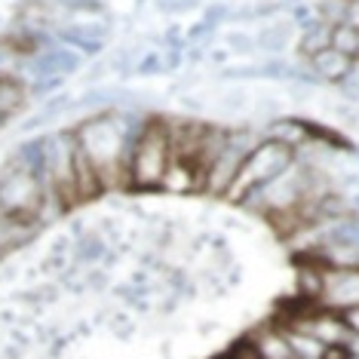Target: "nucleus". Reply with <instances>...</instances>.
<instances>
[{
	"mask_svg": "<svg viewBox=\"0 0 359 359\" xmlns=\"http://www.w3.org/2000/svg\"><path fill=\"white\" fill-rule=\"evenodd\" d=\"M144 120L123 117V114H93L74 129L77 148L93 163L95 175L104 187H126L129 184V157H133L135 138L142 133Z\"/></svg>",
	"mask_w": 359,
	"mask_h": 359,
	"instance_id": "1",
	"label": "nucleus"
},
{
	"mask_svg": "<svg viewBox=\"0 0 359 359\" xmlns=\"http://www.w3.org/2000/svg\"><path fill=\"white\" fill-rule=\"evenodd\" d=\"M169 123L166 120H144L129 157V191H154L160 187L169 166Z\"/></svg>",
	"mask_w": 359,
	"mask_h": 359,
	"instance_id": "2",
	"label": "nucleus"
},
{
	"mask_svg": "<svg viewBox=\"0 0 359 359\" xmlns=\"http://www.w3.org/2000/svg\"><path fill=\"white\" fill-rule=\"evenodd\" d=\"M292 163H295V151L292 148H285L280 142H271V138L258 142L255 148L249 151V157L243 160L240 172H236V182L231 184V191H227V200L240 206L246 197H252V194L261 191L264 184H271L276 175H283Z\"/></svg>",
	"mask_w": 359,
	"mask_h": 359,
	"instance_id": "3",
	"label": "nucleus"
},
{
	"mask_svg": "<svg viewBox=\"0 0 359 359\" xmlns=\"http://www.w3.org/2000/svg\"><path fill=\"white\" fill-rule=\"evenodd\" d=\"M46 184L28 169L10 157L4 169H0V212L22 222H40L43 224V203H46Z\"/></svg>",
	"mask_w": 359,
	"mask_h": 359,
	"instance_id": "4",
	"label": "nucleus"
},
{
	"mask_svg": "<svg viewBox=\"0 0 359 359\" xmlns=\"http://www.w3.org/2000/svg\"><path fill=\"white\" fill-rule=\"evenodd\" d=\"M261 138L252 133L249 126L243 129H227V142L224 148L218 151V157L209 163L206 169V182H203V194H212V197H227L231 184L236 182V172H240L243 160L249 157V151L255 148Z\"/></svg>",
	"mask_w": 359,
	"mask_h": 359,
	"instance_id": "5",
	"label": "nucleus"
},
{
	"mask_svg": "<svg viewBox=\"0 0 359 359\" xmlns=\"http://www.w3.org/2000/svg\"><path fill=\"white\" fill-rule=\"evenodd\" d=\"M320 304L325 310H347L359 304V267H332V271H323Z\"/></svg>",
	"mask_w": 359,
	"mask_h": 359,
	"instance_id": "6",
	"label": "nucleus"
},
{
	"mask_svg": "<svg viewBox=\"0 0 359 359\" xmlns=\"http://www.w3.org/2000/svg\"><path fill=\"white\" fill-rule=\"evenodd\" d=\"M80 68V55L68 46H46L31 59V74L34 80H50V77H65L74 74Z\"/></svg>",
	"mask_w": 359,
	"mask_h": 359,
	"instance_id": "7",
	"label": "nucleus"
},
{
	"mask_svg": "<svg viewBox=\"0 0 359 359\" xmlns=\"http://www.w3.org/2000/svg\"><path fill=\"white\" fill-rule=\"evenodd\" d=\"M40 222H22V218H13V215H4L0 212V258L13 255L19 252L22 246H28L31 240L40 233Z\"/></svg>",
	"mask_w": 359,
	"mask_h": 359,
	"instance_id": "8",
	"label": "nucleus"
},
{
	"mask_svg": "<svg viewBox=\"0 0 359 359\" xmlns=\"http://www.w3.org/2000/svg\"><path fill=\"white\" fill-rule=\"evenodd\" d=\"M267 138L285 144V148H292V151H301L310 142V126L298 117H283V120L273 117V123L267 126Z\"/></svg>",
	"mask_w": 359,
	"mask_h": 359,
	"instance_id": "9",
	"label": "nucleus"
},
{
	"mask_svg": "<svg viewBox=\"0 0 359 359\" xmlns=\"http://www.w3.org/2000/svg\"><path fill=\"white\" fill-rule=\"evenodd\" d=\"M108 255V240L102 233H80L74 249H71V271H80V267L99 264Z\"/></svg>",
	"mask_w": 359,
	"mask_h": 359,
	"instance_id": "10",
	"label": "nucleus"
},
{
	"mask_svg": "<svg viewBox=\"0 0 359 359\" xmlns=\"http://www.w3.org/2000/svg\"><path fill=\"white\" fill-rule=\"evenodd\" d=\"M350 62H353V59H347V55L334 53L332 46H329V50L316 53L313 59H310V71L316 74V80H320V83H338V80L347 74Z\"/></svg>",
	"mask_w": 359,
	"mask_h": 359,
	"instance_id": "11",
	"label": "nucleus"
},
{
	"mask_svg": "<svg viewBox=\"0 0 359 359\" xmlns=\"http://www.w3.org/2000/svg\"><path fill=\"white\" fill-rule=\"evenodd\" d=\"M25 102H28V89L22 86L15 77L0 74V126L25 108Z\"/></svg>",
	"mask_w": 359,
	"mask_h": 359,
	"instance_id": "12",
	"label": "nucleus"
},
{
	"mask_svg": "<svg viewBox=\"0 0 359 359\" xmlns=\"http://www.w3.org/2000/svg\"><path fill=\"white\" fill-rule=\"evenodd\" d=\"M292 34H295V22L292 19H280V22H271V25H264L255 34V46L264 53H276L280 55L285 46L292 43Z\"/></svg>",
	"mask_w": 359,
	"mask_h": 359,
	"instance_id": "13",
	"label": "nucleus"
},
{
	"mask_svg": "<svg viewBox=\"0 0 359 359\" xmlns=\"http://www.w3.org/2000/svg\"><path fill=\"white\" fill-rule=\"evenodd\" d=\"M252 341H255L261 359H295L292 356V347H289V338H285V329L267 325V329L252 334Z\"/></svg>",
	"mask_w": 359,
	"mask_h": 359,
	"instance_id": "14",
	"label": "nucleus"
},
{
	"mask_svg": "<svg viewBox=\"0 0 359 359\" xmlns=\"http://www.w3.org/2000/svg\"><path fill=\"white\" fill-rule=\"evenodd\" d=\"M320 246H341V249H359V218L347 215L341 222L329 224L323 231V243Z\"/></svg>",
	"mask_w": 359,
	"mask_h": 359,
	"instance_id": "15",
	"label": "nucleus"
},
{
	"mask_svg": "<svg viewBox=\"0 0 359 359\" xmlns=\"http://www.w3.org/2000/svg\"><path fill=\"white\" fill-rule=\"evenodd\" d=\"M329 40H332V25L329 22H313L310 28L301 31V40H298V55L301 59H313L316 53H323V50H329Z\"/></svg>",
	"mask_w": 359,
	"mask_h": 359,
	"instance_id": "16",
	"label": "nucleus"
},
{
	"mask_svg": "<svg viewBox=\"0 0 359 359\" xmlns=\"http://www.w3.org/2000/svg\"><path fill=\"white\" fill-rule=\"evenodd\" d=\"M55 34H59L65 43H68V50H74L77 55H99L104 50V40L83 34V31H77V28H59Z\"/></svg>",
	"mask_w": 359,
	"mask_h": 359,
	"instance_id": "17",
	"label": "nucleus"
},
{
	"mask_svg": "<svg viewBox=\"0 0 359 359\" xmlns=\"http://www.w3.org/2000/svg\"><path fill=\"white\" fill-rule=\"evenodd\" d=\"M320 292H323V271L320 267L301 264L298 267V295H304L310 301H320Z\"/></svg>",
	"mask_w": 359,
	"mask_h": 359,
	"instance_id": "18",
	"label": "nucleus"
},
{
	"mask_svg": "<svg viewBox=\"0 0 359 359\" xmlns=\"http://www.w3.org/2000/svg\"><path fill=\"white\" fill-rule=\"evenodd\" d=\"M329 46L334 53L347 55V59H356V28L344 25V22H338V25H332V40Z\"/></svg>",
	"mask_w": 359,
	"mask_h": 359,
	"instance_id": "19",
	"label": "nucleus"
},
{
	"mask_svg": "<svg viewBox=\"0 0 359 359\" xmlns=\"http://www.w3.org/2000/svg\"><path fill=\"white\" fill-rule=\"evenodd\" d=\"M292 65L283 59V55H276V59H267L258 65V77H267V80H292Z\"/></svg>",
	"mask_w": 359,
	"mask_h": 359,
	"instance_id": "20",
	"label": "nucleus"
},
{
	"mask_svg": "<svg viewBox=\"0 0 359 359\" xmlns=\"http://www.w3.org/2000/svg\"><path fill=\"white\" fill-rule=\"evenodd\" d=\"M224 46L231 53H240V55H249V53H255L258 46H255V37L246 34V31H227L224 34Z\"/></svg>",
	"mask_w": 359,
	"mask_h": 359,
	"instance_id": "21",
	"label": "nucleus"
},
{
	"mask_svg": "<svg viewBox=\"0 0 359 359\" xmlns=\"http://www.w3.org/2000/svg\"><path fill=\"white\" fill-rule=\"evenodd\" d=\"M338 86H341V93L347 95V99H359V59L350 62V68H347V74L338 80Z\"/></svg>",
	"mask_w": 359,
	"mask_h": 359,
	"instance_id": "22",
	"label": "nucleus"
},
{
	"mask_svg": "<svg viewBox=\"0 0 359 359\" xmlns=\"http://www.w3.org/2000/svg\"><path fill=\"white\" fill-rule=\"evenodd\" d=\"M227 356L231 359H261V353H258V347H255V341L252 338H240L231 350H227Z\"/></svg>",
	"mask_w": 359,
	"mask_h": 359,
	"instance_id": "23",
	"label": "nucleus"
},
{
	"mask_svg": "<svg viewBox=\"0 0 359 359\" xmlns=\"http://www.w3.org/2000/svg\"><path fill=\"white\" fill-rule=\"evenodd\" d=\"M135 74H142V77H151V74H163V55H157V53H148L142 62L135 65Z\"/></svg>",
	"mask_w": 359,
	"mask_h": 359,
	"instance_id": "24",
	"label": "nucleus"
},
{
	"mask_svg": "<svg viewBox=\"0 0 359 359\" xmlns=\"http://www.w3.org/2000/svg\"><path fill=\"white\" fill-rule=\"evenodd\" d=\"M249 104V95L243 93V89H233V93H227L224 99H218V108L222 111H243Z\"/></svg>",
	"mask_w": 359,
	"mask_h": 359,
	"instance_id": "25",
	"label": "nucleus"
},
{
	"mask_svg": "<svg viewBox=\"0 0 359 359\" xmlns=\"http://www.w3.org/2000/svg\"><path fill=\"white\" fill-rule=\"evenodd\" d=\"M338 316H341V325L347 329V334H356L359 338V304L347 307V310H338Z\"/></svg>",
	"mask_w": 359,
	"mask_h": 359,
	"instance_id": "26",
	"label": "nucleus"
},
{
	"mask_svg": "<svg viewBox=\"0 0 359 359\" xmlns=\"http://www.w3.org/2000/svg\"><path fill=\"white\" fill-rule=\"evenodd\" d=\"M320 359H353V347L350 344H323Z\"/></svg>",
	"mask_w": 359,
	"mask_h": 359,
	"instance_id": "27",
	"label": "nucleus"
},
{
	"mask_svg": "<svg viewBox=\"0 0 359 359\" xmlns=\"http://www.w3.org/2000/svg\"><path fill=\"white\" fill-rule=\"evenodd\" d=\"M227 19H231V10H227L224 4H212L209 10L203 13V22H206V25H212V28H215L218 22H227Z\"/></svg>",
	"mask_w": 359,
	"mask_h": 359,
	"instance_id": "28",
	"label": "nucleus"
},
{
	"mask_svg": "<svg viewBox=\"0 0 359 359\" xmlns=\"http://www.w3.org/2000/svg\"><path fill=\"white\" fill-rule=\"evenodd\" d=\"M344 25H350V28H356V31H359V4H353V0H347Z\"/></svg>",
	"mask_w": 359,
	"mask_h": 359,
	"instance_id": "29",
	"label": "nucleus"
},
{
	"mask_svg": "<svg viewBox=\"0 0 359 359\" xmlns=\"http://www.w3.org/2000/svg\"><path fill=\"white\" fill-rule=\"evenodd\" d=\"M212 359H231V356H227V350H224V353H218V356H212Z\"/></svg>",
	"mask_w": 359,
	"mask_h": 359,
	"instance_id": "30",
	"label": "nucleus"
},
{
	"mask_svg": "<svg viewBox=\"0 0 359 359\" xmlns=\"http://www.w3.org/2000/svg\"><path fill=\"white\" fill-rule=\"evenodd\" d=\"M356 59H359V31H356Z\"/></svg>",
	"mask_w": 359,
	"mask_h": 359,
	"instance_id": "31",
	"label": "nucleus"
},
{
	"mask_svg": "<svg viewBox=\"0 0 359 359\" xmlns=\"http://www.w3.org/2000/svg\"><path fill=\"white\" fill-rule=\"evenodd\" d=\"M353 4H359V0H353Z\"/></svg>",
	"mask_w": 359,
	"mask_h": 359,
	"instance_id": "32",
	"label": "nucleus"
}]
</instances>
